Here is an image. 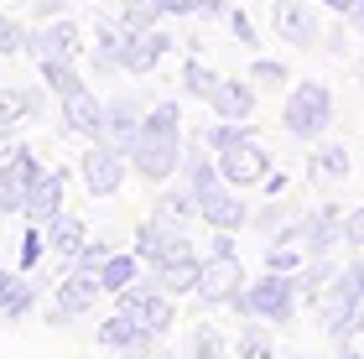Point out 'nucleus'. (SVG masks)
Wrapping results in <instances>:
<instances>
[{
    "mask_svg": "<svg viewBox=\"0 0 364 359\" xmlns=\"http://www.w3.org/2000/svg\"><path fill=\"white\" fill-rule=\"evenodd\" d=\"M281 359H307V354H281Z\"/></svg>",
    "mask_w": 364,
    "mask_h": 359,
    "instance_id": "obj_48",
    "label": "nucleus"
},
{
    "mask_svg": "<svg viewBox=\"0 0 364 359\" xmlns=\"http://www.w3.org/2000/svg\"><path fill=\"white\" fill-rule=\"evenodd\" d=\"M99 297H105V286H99V271H78V266H68V271L58 276L53 297L42 302V323H47V328H68V323H78V318L94 313Z\"/></svg>",
    "mask_w": 364,
    "mask_h": 359,
    "instance_id": "obj_5",
    "label": "nucleus"
},
{
    "mask_svg": "<svg viewBox=\"0 0 364 359\" xmlns=\"http://www.w3.org/2000/svg\"><path fill=\"white\" fill-rule=\"evenodd\" d=\"M26 37H31V26H26V21H16V16H0V58L26 53Z\"/></svg>",
    "mask_w": 364,
    "mask_h": 359,
    "instance_id": "obj_38",
    "label": "nucleus"
},
{
    "mask_svg": "<svg viewBox=\"0 0 364 359\" xmlns=\"http://www.w3.org/2000/svg\"><path fill=\"white\" fill-rule=\"evenodd\" d=\"M42 230H47V250H53V260H58L63 271H68V266H73V255L89 245V224L78 219V214H68V208H63L53 224H42Z\"/></svg>",
    "mask_w": 364,
    "mask_h": 359,
    "instance_id": "obj_22",
    "label": "nucleus"
},
{
    "mask_svg": "<svg viewBox=\"0 0 364 359\" xmlns=\"http://www.w3.org/2000/svg\"><path fill=\"white\" fill-rule=\"evenodd\" d=\"M182 151H188V141L136 136V146H130V172H136L146 188H167L172 177H182Z\"/></svg>",
    "mask_w": 364,
    "mask_h": 359,
    "instance_id": "obj_9",
    "label": "nucleus"
},
{
    "mask_svg": "<svg viewBox=\"0 0 364 359\" xmlns=\"http://www.w3.org/2000/svg\"><path fill=\"white\" fill-rule=\"evenodd\" d=\"M260 105L255 78H224L219 94H213V120H250Z\"/></svg>",
    "mask_w": 364,
    "mask_h": 359,
    "instance_id": "obj_24",
    "label": "nucleus"
},
{
    "mask_svg": "<svg viewBox=\"0 0 364 359\" xmlns=\"http://www.w3.org/2000/svg\"><path fill=\"white\" fill-rule=\"evenodd\" d=\"M343 245H349V250H364V203H354L349 214H343Z\"/></svg>",
    "mask_w": 364,
    "mask_h": 359,
    "instance_id": "obj_39",
    "label": "nucleus"
},
{
    "mask_svg": "<svg viewBox=\"0 0 364 359\" xmlns=\"http://www.w3.org/2000/svg\"><path fill=\"white\" fill-rule=\"evenodd\" d=\"M333 359H364V354H359V349H354V344H349V349H338V354H333Z\"/></svg>",
    "mask_w": 364,
    "mask_h": 359,
    "instance_id": "obj_45",
    "label": "nucleus"
},
{
    "mask_svg": "<svg viewBox=\"0 0 364 359\" xmlns=\"http://www.w3.org/2000/svg\"><path fill=\"white\" fill-rule=\"evenodd\" d=\"M219 172H224L229 188L250 193V188H266V177L276 172V161H271L266 146L250 136V141H240V146H229V151H219Z\"/></svg>",
    "mask_w": 364,
    "mask_h": 359,
    "instance_id": "obj_12",
    "label": "nucleus"
},
{
    "mask_svg": "<svg viewBox=\"0 0 364 359\" xmlns=\"http://www.w3.org/2000/svg\"><path fill=\"white\" fill-rule=\"evenodd\" d=\"M235 354H240V359H281V344H276V323H260V318H240V333H235Z\"/></svg>",
    "mask_w": 364,
    "mask_h": 359,
    "instance_id": "obj_27",
    "label": "nucleus"
},
{
    "mask_svg": "<svg viewBox=\"0 0 364 359\" xmlns=\"http://www.w3.org/2000/svg\"><path fill=\"white\" fill-rule=\"evenodd\" d=\"M167 53H172V31H167V26L125 31V42H120V68H125V73H136V78H146Z\"/></svg>",
    "mask_w": 364,
    "mask_h": 359,
    "instance_id": "obj_18",
    "label": "nucleus"
},
{
    "mask_svg": "<svg viewBox=\"0 0 364 359\" xmlns=\"http://www.w3.org/2000/svg\"><path fill=\"white\" fill-rule=\"evenodd\" d=\"M296 307H302V297H296V276L260 271V276H250V286L235 297V307H229V313H235V318H260V323L287 328V323L296 318Z\"/></svg>",
    "mask_w": 364,
    "mask_h": 359,
    "instance_id": "obj_2",
    "label": "nucleus"
},
{
    "mask_svg": "<svg viewBox=\"0 0 364 359\" xmlns=\"http://www.w3.org/2000/svg\"><path fill=\"white\" fill-rule=\"evenodd\" d=\"M354 328H359V338H364V302H359V313H354Z\"/></svg>",
    "mask_w": 364,
    "mask_h": 359,
    "instance_id": "obj_46",
    "label": "nucleus"
},
{
    "mask_svg": "<svg viewBox=\"0 0 364 359\" xmlns=\"http://www.w3.org/2000/svg\"><path fill=\"white\" fill-rule=\"evenodd\" d=\"M235 6H224V0H198V16H208V21H224V16Z\"/></svg>",
    "mask_w": 364,
    "mask_h": 359,
    "instance_id": "obj_43",
    "label": "nucleus"
},
{
    "mask_svg": "<svg viewBox=\"0 0 364 359\" xmlns=\"http://www.w3.org/2000/svg\"><path fill=\"white\" fill-rule=\"evenodd\" d=\"M323 6H328V11H333V16H338V21H343V16H349V11L359 6V0H323Z\"/></svg>",
    "mask_w": 364,
    "mask_h": 359,
    "instance_id": "obj_44",
    "label": "nucleus"
},
{
    "mask_svg": "<svg viewBox=\"0 0 364 359\" xmlns=\"http://www.w3.org/2000/svg\"><path fill=\"white\" fill-rule=\"evenodd\" d=\"M58 125L68 130V136H78V141H105V100H99L89 84L63 94L58 100Z\"/></svg>",
    "mask_w": 364,
    "mask_h": 359,
    "instance_id": "obj_13",
    "label": "nucleus"
},
{
    "mask_svg": "<svg viewBox=\"0 0 364 359\" xmlns=\"http://www.w3.org/2000/svg\"><path fill=\"white\" fill-rule=\"evenodd\" d=\"M281 130L291 141H323V130H333V89L323 78H302L287 89L281 105Z\"/></svg>",
    "mask_w": 364,
    "mask_h": 359,
    "instance_id": "obj_3",
    "label": "nucleus"
},
{
    "mask_svg": "<svg viewBox=\"0 0 364 359\" xmlns=\"http://www.w3.org/2000/svg\"><path fill=\"white\" fill-rule=\"evenodd\" d=\"M63 208H68V172L63 167H42L37 172V183H31L26 193V224H53Z\"/></svg>",
    "mask_w": 364,
    "mask_h": 359,
    "instance_id": "obj_17",
    "label": "nucleus"
},
{
    "mask_svg": "<svg viewBox=\"0 0 364 359\" xmlns=\"http://www.w3.org/2000/svg\"><path fill=\"white\" fill-rule=\"evenodd\" d=\"M156 6H161V16H177V21L182 16H198V0H156Z\"/></svg>",
    "mask_w": 364,
    "mask_h": 359,
    "instance_id": "obj_42",
    "label": "nucleus"
},
{
    "mask_svg": "<svg viewBox=\"0 0 364 359\" xmlns=\"http://www.w3.org/2000/svg\"><path fill=\"white\" fill-rule=\"evenodd\" d=\"M146 100H136V94H114V100H105V141L120 146V151L130 156V146H136L141 136V120H146Z\"/></svg>",
    "mask_w": 364,
    "mask_h": 359,
    "instance_id": "obj_19",
    "label": "nucleus"
},
{
    "mask_svg": "<svg viewBox=\"0 0 364 359\" xmlns=\"http://www.w3.org/2000/svg\"><path fill=\"white\" fill-rule=\"evenodd\" d=\"M47 161L31 151L26 141H6L0 146V219H21L26 214V193L37 183V172Z\"/></svg>",
    "mask_w": 364,
    "mask_h": 359,
    "instance_id": "obj_6",
    "label": "nucleus"
},
{
    "mask_svg": "<svg viewBox=\"0 0 364 359\" xmlns=\"http://www.w3.org/2000/svg\"><path fill=\"white\" fill-rule=\"evenodd\" d=\"M250 78H255L260 94H266V89H291V68L281 58H255L250 63Z\"/></svg>",
    "mask_w": 364,
    "mask_h": 359,
    "instance_id": "obj_36",
    "label": "nucleus"
},
{
    "mask_svg": "<svg viewBox=\"0 0 364 359\" xmlns=\"http://www.w3.org/2000/svg\"><path fill=\"white\" fill-rule=\"evenodd\" d=\"M203 260H208V255H203V245L193 240V230H177L172 245H167V260H161L151 276L172 291V297H193V291H198V276H203Z\"/></svg>",
    "mask_w": 364,
    "mask_h": 359,
    "instance_id": "obj_8",
    "label": "nucleus"
},
{
    "mask_svg": "<svg viewBox=\"0 0 364 359\" xmlns=\"http://www.w3.org/2000/svg\"><path fill=\"white\" fill-rule=\"evenodd\" d=\"M0 266H6V260H0Z\"/></svg>",
    "mask_w": 364,
    "mask_h": 359,
    "instance_id": "obj_49",
    "label": "nucleus"
},
{
    "mask_svg": "<svg viewBox=\"0 0 364 359\" xmlns=\"http://www.w3.org/2000/svg\"><path fill=\"white\" fill-rule=\"evenodd\" d=\"M349 172H354V156H349V146H343V141H312V151H307V183L338 188V183H349Z\"/></svg>",
    "mask_w": 364,
    "mask_h": 359,
    "instance_id": "obj_20",
    "label": "nucleus"
},
{
    "mask_svg": "<svg viewBox=\"0 0 364 359\" xmlns=\"http://www.w3.org/2000/svg\"><path fill=\"white\" fill-rule=\"evenodd\" d=\"M307 250L302 245H287V240H276V245H266V255H260V271H281V276H296L307 266Z\"/></svg>",
    "mask_w": 364,
    "mask_h": 359,
    "instance_id": "obj_33",
    "label": "nucleus"
},
{
    "mask_svg": "<svg viewBox=\"0 0 364 359\" xmlns=\"http://www.w3.org/2000/svg\"><path fill=\"white\" fill-rule=\"evenodd\" d=\"M354 78H359V84H364V58H354Z\"/></svg>",
    "mask_w": 364,
    "mask_h": 359,
    "instance_id": "obj_47",
    "label": "nucleus"
},
{
    "mask_svg": "<svg viewBox=\"0 0 364 359\" xmlns=\"http://www.w3.org/2000/svg\"><path fill=\"white\" fill-rule=\"evenodd\" d=\"M276 31L287 37L291 47H318L323 42V26L302 0H276Z\"/></svg>",
    "mask_w": 364,
    "mask_h": 359,
    "instance_id": "obj_23",
    "label": "nucleus"
},
{
    "mask_svg": "<svg viewBox=\"0 0 364 359\" xmlns=\"http://www.w3.org/2000/svg\"><path fill=\"white\" fill-rule=\"evenodd\" d=\"M109 302H114V313L136 318L141 328H151L156 338H167V333L177 328V297H172V291H167V286L156 282L151 271H146V276H141L136 286H125L120 297H109Z\"/></svg>",
    "mask_w": 364,
    "mask_h": 359,
    "instance_id": "obj_4",
    "label": "nucleus"
},
{
    "mask_svg": "<svg viewBox=\"0 0 364 359\" xmlns=\"http://www.w3.org/2000/svg\"><path fill=\"white\" fill-rule=\"evenodd\" d=\"M141 276H146L141 255L125 245V250H114V255L105 260V266H99V286H105V297H120V291H125V286H136Z\"/></svg>",
    "mask_w": 364,
    "mask_h": 359,
    "instance_id": "obj_28",
    "label": "nucleus"
},
{
    "mask_svg": "<svg viewBox=\"0 0 364 359\" xmlns=\"http://www.w3.org/2000/svg\"><path fill=\"white\" fill-rule=\"evenodd\" d=\"M359 302H364V250H354V255L338 266L333 286L323 291L318 313H312V318H318V328H323V338H328L333 349H349L354 338H359V328H354Z\"/></svg>",
    "mask_w": 364,
    "mask_h": 359,
    "instance_id": "obj_1",
    "label": "nucleus"
},
{
    "mask_svg": "<svg viewBox=\"0 0 364 359\" xmlns=\"http://www.w3.org/2000/svg\"><path fill=\"white\" fill-rule=\"evenodd\" d=\"M172 235H177V230H167V224H161V219H151V214H146V219L136 224V230H130V250L141 255V266H146V271H156L161 260H167V245H172Z\"/></svg>",
    "mask_w": 364,
    "mask_h": 359,
    "instance_id": "obj_26",
    "label": "nucleus"
},
{
    "mask_svg": "<svg viewBox=\"0 0 364 359\" xmlns=\"http://www.w3.org/2000/svg\"><path fill=\"white\" fill-rule=\"evenodd\" d=\"M94 344L105 349V354H114V359H141L146 349L156 344V333L141 328V323L125 318V313H109V318L94 323Z\"/></svg>",
    "mask_w": 364,
    "mask_h": 359,
    "instance_id": "obj_14",
    "label": "nucleus"
},
{
    "mask_svg": "<svg viewBox=\"0 0 364 359\" xmlns=\"http://www.w3.org/2000/svg\"><path fill=\"white\" fill-rule=\"evenodd\" d=\"M42 260H53V250H47V230H42V224H26V230H21V240H16V255H11V266L31 276V271L42 266Z\"/></svg>",
    "mask_w": 364,
    "mask_h": 359,
    "instance_id": "obj_32",
    "label": "nucleus"
},
{
    "mask_svg": "<svg viewBox=\"0 0 364 359\" xmlns=\"http://www.w3.org/2000/svg\"><path fill=\"white\" fill-rule=\"evenodd\" d=\"M343 203H318L312 214H302V250L307 255H338L343 250Z\"/></svg>",
    "mask_w": 364,
    "mask_h": 359,
    "instance_id": "obj_15",
    "label": "nucleus"
},
{
    "mask_svg": "<svg viewBox=\"0 0 364 359\" xmlns=\"http://www.w3.org/2000/svg\"><path fill=\"white\" fill-rule=\"evenodd\" d=\"M287 219H296V208H291V203H281V198H266V203H260L255 214H250V235L271 240V235H276Z\"/></svg>",
    "mask_w": 364,
    "mask_h": 359,
    "instance_id": "obj_35",
    "label": "nucleus"
},
{
    "mask_svg": "<svg viewBox=\"0 0 364 359\" xmlns=\"http://www.w3.org/2000/svg\"><path fill=\"white\" fill-rule=\"evenodd\" d=\"M130 177V156L109 141H89L84 156H78V183H84L89 198H114Z\"/></svg>",
    "mask_w": 364,
    "mask_h": 359,
    "instance_id": "obj_7",
    "label": "nucleus"
},
{
    "mask_svg": "<svg viewBox=\"0 0 364 359\" xmlns=\"http://www.w3.org/2000/svg\"><path fill=\"white\" fill-rule=\"evenodd\" d=\"M224 21H229V31H235L245 47H260V37H255V26H250V16H245V11H229Z\"/></svg>",
    "mask_w": 364,
    "mask_h": 359,
    "instance_id": "obj_40",
    "label": "nucleus"
},
{
    "mask_svg": "<svg viewBox=\"0 0 364 359\" xmlns=\"http://www.w3.org/2000/svg\"><path fill=\"white\" fill-rule=\"evenodd\" d=\"M37 73H42V89L53 94V100H63V94H73V89H84V73H78L73 58H42Z\"/></svg>",
    "mask_w": 364,
    "mask_h": 359,
    "instance_id": "obj_31",
    "label": "nucleus"
},
{
    "mask_svg": "<svg viewBox=\"0 0 364 359\" xmlns=\"http://www.w3.org/2000/svg\"><path fill=\"white\" fill-rule=\"evenodd\" d=\"M250 286V276H245V260L240 255H208L203 260V276H198V291L193 302L198 307H235V297Z\"/></svg>",
    "mask_w": 364,
    "mask_h": 359,
    "instance_id": "obj_11",
    "label": "nucleus"
},
{
    "mask_svg": "<svg viewBox=\"0 0 364 359\" xmlns=\"http://www.w3.org/2000/svg\"><path fill=\"white\" fill-rule=\"evenodd\" d=\"M151 219H161L167 230H193V224H203V219H198V193L177 177V188H161V193H156Z\"/></svg>",
    "mask_w": 364,
    "mask_h": 359,
    "instance_id": "obj_21",
    "label": "nucleus"
},
{
    "mask_svg": "<svg viewBox=\"0 0 364 359\" xmlns=\"http://www.w3.org/2000/svg\"><path fill=\"white\" fill-rule=\"evenodd\" d=\"M63 11H68V0H31V16H37V21H58Z\"/></svg>",
    "mask_w": 364,
    "mask_h": 359,
    "instance_id": "obj_41",
    "label": "nucleus"
},
{
    "mask_svg": "<svg viewBox=\"0 0 364 359\" xmlns=\"http://www.w3.org/2000/svg\"><path fill=\"white\" fill-rule=\"evenodd\" d=\"M224 349H229V333L219 323H193L182 333V359H224Z\"/></svg>",
    "mask_w": 364,
    "mask_h": 359,
    "instance_id": "obj_29",
    "label": "nucleus"
},
{
    "mask_svg": "<svg viewBox=\"0 0 364 359\" xmlns=\"http://www.w3.org/2000/svg\"><path fill=\"white\" fill-rule=\"evenodd\" d=\"M343 260L338 255H312L302 271H296V297H302L307 313H318V302H323V291L333 286V276H338Z\"/></svg>",
    "mask_w": 364,
    "mask_h": 359,
    "instance_id": "obj_25",
    "label": "nucleus"
},
{
    "mask_svg": "<svg viewBox=\"0 0 364 359\" xmlns=\"http://www.w3.org/2000/svg\"><path fill=\"white\" fill-rule=\"evenodd\" d=\"M219 84H224V78L213 73L203 58H188V63H182V73H177V89L188 94V100H203V105H213V94H219Z\"/></svg>",
    "mask_w": 364,
    "mask_h": 359,
    "instance_id": "obj_30",
    "label": "nucleus"
},
{
    "mask_svg": "<svg viewBox=\"0 0 364 359\" xmlns=\"http://www.w3.org/2000/svg\"><path fill=\"white\" fill-rule=\"evenodd\" d=\"M42 313V282L16 266H0V323H21Z\"/></svg>",
    "mask_w": 364,
    "mask_h": 359,
    "instance_id": "obj_16",
    "label": "nucleus"
},
{
    "mask_svg": "<svg viewBox=\"0 0 364 359\" xmlns=\"http://www.w3.org/2000/svg\"><path fill=\"white\" fill-rule=\"evenodd\" d=\"M114 21H120L125 31H151V26H161L167 16H161V6L156 0H125L120 11H114Z\"/></svg>",
    "mask_w": 364,
    "mask_h": 359,
    "instance_id": "obj_34",
    "label": "nucleus"
},
{
    "mask_svg": "<svg viewBox=\"0 0 364 359\" xmlns=\"http://www.w3.org/2000/svg\"><path fill=\"white\" fill-rule=\"evenodd\" d=\"M250 214L255 208L245 203L240 188H229L224 177L208 188H198V219H203V230H229V235H245L250 230Z\"/></svg>",
    "mask_w": 364,
    "mask_h": 359,
    "instance_id": "obj_10",
    "label": "nucleus"
},
{
    "mask_svg": "<svg viewBox=\"0 0 364 359\" xmlns=\"http://www.w3.org/2000/svg\"><path fill=\"white\" fill-rule=\"evenodd\" d=\"M114 250H125V245L114 240V235H89V245L73 255V266H78V271H99V266H105V260H109Z\"/></svg>",
    "mask_w": 364,
    "mask_h": 359,
    "instance_id": "obj_37",
    "label": "nucleus"
}]
</instances>
